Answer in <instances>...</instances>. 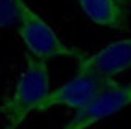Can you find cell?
<instances>
[{"mask_svg": "<svg viewBox=\"0 0 131 129\" xmlns=\"http://www.w3.org/2000/svg\"><path fill=\"white\" fill-rule=\"evenodd\" d=\"M51 91V78L47 61L26 53V66L8 99L0 105L5 129H18Z\"/></svg>", "mask_w": 131, "mask_h": 129, "instance_id": "1", "label": "cell"}, {"mask_svg": "<svg viewBox=\"0 0 131 129\" xmlns=\"http://www.w3.org/2000/svg\"><path fill=\"white\" fill-rule=\"evenodd\" d=\"M16 25L27 53L37 59L48 61L56 57H67L80 61L86 54L82 49L64 43L56 30L24 0H19V16Z\"/></svg>", "mask_w": 131, "mask_h": 129, "instance_id": "2", "label": "cell"}, {"mask_svg": "<svg viewBox=\"0 0 131 129\" xmlns=\"http://www.w3.org/2000/svg\"><path fill=\"white\" fill-rule=\"evenodd\" d=\"M128 105H131V83L112 80V83L102 93L91 99L86 105L75 110L74 117L61 129H88L99 121L122 112Z\"/></svg>", "mask_w": 131, "mask_h": 129, "instance_id": "3", "label": "cell"}, {"mask_svg": "<svg viewBox=\"0 0 131 129\" xmlns=\"http://www.w3.org/2000/svg\"><path fill=\"white\" fill-rule=\"evenodd\" d=\"M110 83L112 80L107 78L77 73L72 80L51 89L50 94L37 107V112H45L54 107H67L72 110H78L86 105L91 99H94L99 93H102Z\"/></svg>", "mask_w": 131, "mask_h": 129, "instance_id": "4", "label": "cell"}, {"mask_svg": "<svg viewBox=\"0 0 131 129\" xmlns=\"http://www.w3.org/2000/svg\"><path fill=\"white\" fill-rule=\"evenodd\" d=\"M131 69V38L115 40L107 43L93 54H85L77 61V73L93 75L114 80Z\"/></svg>", "mask_w": 131, "mask_h": 129, "instance_id": "5", "label": "cell"}, {"mask_svg": "<svg viewBox=\"0 0 131 129\" xmlns=\"http://www.w3.org/2000/svg\"><path fill=\"white\" fill-rule=\"evenodd\" d=\"M82 11L96 25L114 30L128 27L129 11L123 0H77Z\"/></svg>", "mask_w": 131, "mask_h": 129, "instance_id": "6", "label": "cell"}, {"mask_svg": "<svg viewBox=\"0 0 131 129\" xmlns=\"http://www.w3.org/2000/svg\"><path fill=\"white\" fill-rule=\"evenodd\" d=\"M19 0H0V30L18 22Z\"/></svg>", "mask_w": 131, "mask_h": 129, "instance_id": "7", "label": "cell"}]
</instances>
